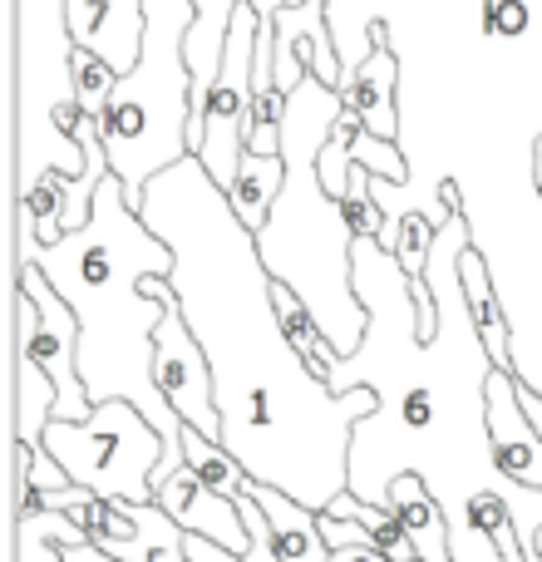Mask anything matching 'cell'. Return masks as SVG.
<instances>
[{
    "instance_id": "1",
    "label": "cell",
    "mask_w": 542,
    "mask_h": 562,
    "mask_svg": "<svg viewBox=\"0 0 542 562\" xmlns=\"http://www.w3.org/2000/svg\"><path fill=\"white\" fill-rule=\"evenodd\" d=\"M138 217L173 247V286L217 385L223 449L252 484L281 488L310 514L350 494L355 429L380 415L370 385L336 395L291 346L276 316L257 237L237 223L227 193L197 158L158 173Z\"/></svg>"
},
{
    "instance_id": "2",
    "label": "cell",
    "mask_w": 542,
    "mask_h": 562,
    "mask_svg": "<svg viewBox=\"0 0 542 562\" xmlns=\"http://www.w3.org/2000/svg\"><path fill=\"white\" fill-rule=\"evenodd\" d=\"M20 262H35L79 316V375H84L89 405L128 400L163 435L168 459L154 474L158 494L168 479L188 469L183 419L168 409L163 390L154 380V340L173 301L144 296L148 277L173 272V247L148 233V223L128 207L124 183L109 173L89 223L69 233L65 243L39 247L20 227Z\"/></svg>"
},
{
    "instance_id": "3",
    "label": "cell",
    "mask_w": 542,
    "mask_h": 562,
    "mask_svg": "<svg viewBox=\"0 0 542 562\" xmlns=\"http://www.w3.org/2000/svg\"><path fill=\"white\" fill-rule=\"evenodd\" d=\"M346 114V94L306 75L286 94V124H281V158H286V188L271 207L267 233H257L271 281L291 286L340 360H355L365 346L370 311L355 291V243L340 203L320 183V148H326L336 119Z\"/></svg>"
},
{
    "instance_id": "4",
    "label": "cell",
    "mask_w": 542,
    "mask_h": 562,
    "mask_svg": "<svg viewBox=\"0 0 542 562\" xmlns=\"http://www.w3.org/2000/svg\"><path fill=\"white\" fill-rule=\"evenodd\" d=\"M188 30L193 0H148L144 5V55L134 75L118 79L109 114L99 119L104 154L124 183L128 207H144V193L158 173L193 158V69H188Z\"/></svg>"
},
{
    "instance_id": "5",
    "label": "cell",
    "mask_w": 542,
    "mask_h": 562,
    "mask_svg": "<svg viewBox=\"0 0 542 562\" xmlns=\"http://www.w3.org/2000/svg\"><path fill=\"white\" fill-rule=\"evenodd\" d=\"M75 35L69 0H15V183L20 193L45 173L79 178L84 148L75 138Z\"/></svg>"
},
{
    "instance_id": "6",
    "label": "cell",
    "mask_w": 542,
    "mask_h": 562,
    "mask_svg": "<svg viewBox=\"0 0 542 562\" xmlns=\"http://www.w3.org/2000/svg\"><path fill=\"white\" fill-rule=\"evenodd\" d=\"M45 449L89 494L114 498V504H158L154 474L163 469L168 445L144 419V409H134L128 400L94 405L84 425L55 419L45 429Z\"/></svg>"
},
{
    "instance_id": "7",
    "label": "cell",
    "mask_w": 542,
    "mask_h": 562,
    "mask_svg": "<svg viewBox=\"0 0 542 562\" xmlns=\"http://www.w3.org/2000/svg\"><path fill=\"white\" fill-rule=\"evenodd\" d=\"M257 35H262V15H257V5H242L233 20V35H227L223 75H217L213 94H207V114H203V148H197V164L207 168V178H213L223 193H233L237 164H242L247 134H252Z\"/></svg>"
},
{
    "instance_id": "8",
    "label": "cell",
    "mask_w": 542,
    "mask_h": 562,
    "mask_svg": "<svg viewBox=\"0 0 542 562\" xmlns=\"http://www.w3.org/2000/svg\"><path fill=\"white\" fill-rule=\"evenodd\" d=\"M154 380H158V390H163L168 409L183 419V429H197V435L223 445L213 366H207V356H203V346H197L178 296H173V306H168L163 326H158V340H154Z\"/></svg>"
},
{
    "instance_id": "9",
    "label": "cell",
    "mask_w": 542,
    "mask_h": 562,
    "mask_svg": "<svg viewBox=\"0 0 542 562\" xmlns=\"http://www.w3.org/2000/svg\"><path fill=\"white\" fill-rule=\"evenodd\" d=\"M523 375L488 370L484 375V429H488V464L498 479L542 494V435L518 400Z\"/></svg>"
},
{
    "instance_id": "10",
    "label": "cell",
    "mask_w": 542,
    "mask_h": 562,
    "mask_svg": "<svg viewBox=\"0 0 542 562\" xmlns=\"http://www.w3.org/2000/svg\"><path fill=\"white\" fill-rule=\"evenodd\" d=\"M242 5H257V15L267 25H276L281 10H296L306 0H193V30H188V69H193V124H188V144H193V158L203 148L207 94H213L217 75H223L227 35H233V20Z\"/></svg>"
},
{
    "instance_id": "11",
    "label": "cell",
    "mask_w": 542,
    "mask_h": 562,
    "mask_svg": "<svg viewBox=\"0 0 542 562\" xmlns=\"http://www.w3.org/2000/svg\"><path fill=\"white\" fill-rule=\"evenodd\" d=\"M370 49L360 59V69H350L340 94L346 109H355L365 134L395 144L399 138V59H395V40H389V20H370L365 25Z\"/></svg>"
},
{
    "instance_id": "12",
    "label": "cell",
    "mask_w": 542,
    "mask_h": 562,
    "mask_svg": "<svg viewBox=\"0 0 542 562\" xmlns=\"http://www.w3.org/2000/svg\"><path fill=\"white\" fill-rule=\"evenodd\" d=\"M144 5L148 0H69L75 49L99 55L118 79L134 75L144 55Z\"/></svg>"
},
{
    "instance_id": "13",
    "label": "cell",
    "mask_w": 542,
    "mask_h": 562,
    "mask_svg": "<svg viewBox=\"0 0 542 562\" xmlns=\"http://www.w3.org/2000/svg\"><path fill=\"white\" fill-rule=\"evenodd\" d=\"M158 508H163V514L173 518L183 533L207 538V543L227 548V553H237V558H247V548H252L237 504H233V498H223V494H213L207 484H197L193 469L173 474L163 488H158Z\"/></svg>"
},
{
    "instance_id": "14",
    "label": "cell",
    "mask_w": 542,
    "mask_h": 562,
    "mask_svg": "<svg viewBox=\"0 0 542 562\" xmlns=\"http://www.w3.org/2000/svg\"><path fill=\"white\" fill-rule=\"evenodd\" d=\"M385 508L395 514V524L405 528V538L415 543L419 562H454V528H449L444 504L434 498L425 474L405 469L385 484Z\"/></svg>"
},
{
    "instance_id": "15",
    "label": "cell",
    "mask_w": 542,
    "mask_h": 562,
    "mask_svg": "<svg viewBox=\"0 0 542 562\" xmlns=\"http://www.w3.org/2000/svg\"><path fill=\"white\" fill-rule=\"evenodd\" d=\"M459 296H464V311H468V321H474V336H478V346L488 350V360H494L498 370H508V375H518L513 326H508L504 306H498L494 277H488V262L474 243H468L464 257H459Z\"/></svg>"
},
{
    "instance_id": "16",
    "label": "cell",
    "mask_w": 542,
    "mask_h": 562,
    "mask_svg": "<svg viewBox=\"0 0 542 562\" xmlns=\"http://www.w3.org/2000/svg\"><path fill=\"white\" fill-rule=\"evenodd\" d=\"M247 494H252L257 504H262V514L271 518L281 562H330V548H326V538H320V514H310L296 498H286L281 488H267V484H247Z\"/></svg>"
},
{
    "instance_id": "17",
    "label": "cell",
    "mask_w": 542,
    "mask_h": 562,
    "mask_svg": "<svg viewBox=\"0 0 542 562\" xmlns=\"http://www.w3.org/2000/svg\"><path fill=\"white\" fill-rule=\"evenodd\" d=\"M281 188H286V158L281 154L276 158L242 154V164H237V183H233V193H227V207H233L237 223L257 237V233H267Z\"/></svg>"
},
{
    "instance_id": "18",
    "label": "cell",
    "mask_w": 542,
    "mask_h": 562,
    "mask_svg": "<svg viewBox=\"0 0 542 562\" xmlns=\"http://www.w3.org/2000/svg\"><path fill=\"white\" fill-rule=\"evenodd\" d=\"M55 409H59L55 380L15 346V445L45 449V429L55 425Z\"/></svg>"
},
{
    "instance_id": "19",
    "label": "cell",
    "mask_w": 542,
    "mask_h": 562,
    "mask_svg": "<svg viewBox=\"0 0 542 562\" xmlns=\"http://www.w3.org/2000/svg\"><path fill=\"white\" fill-rule=\"evenodd\" d=\"M464 524L474 538H484L494 548L498 562H533L523 548V533H518V514L498 488H484V494H468L464 498Z\"/></svg>"
},
{
    "instance_id": "20",
    "label": "cell",
    "mask_w": 542,
    "mask_h": 562,
    "mask_svg": "<svg viewBox=\"0 0 542 562\" xmlns=\"http://www.w3.org/2000/svg\"><path fill=\"white\" fill-rule=\"evenodd\" d=\"M183 454H188V469L197 474V484H207L213 494H223V498H242L247 494V469L237 464L233 454H227L217 439H207V435H197V429H183Z\"/></svg>"
},
{
    "instance_id": "21",
    "label": "cell",
    "mask_w": 542,
    "mask_h": 562,
    "mask_svg": "<svg viewBox=\"0 0 542 562\" xmlns=\"http://www.w3.org/2000/svg\"><path fill=\"white\" fill-rule=\"evenodd\" d=\"M20 227L39 247L65 243V173H45L30 193H20Z\"/></svg>"
},
{
    "instance_id": "22",
    "label": "cell",
    "mask_w": 542,
    "mask_h": 562,
    "mask_svg": "<svg viewBox=\"0 0 542 562\" xmlns=\"http://www.w3.org/2000/svg\"><path fill=\"white\" fill-rule=\"evenodd\" d=\"M439 233H444V227H439L429 213H405L395 223V262L409 281H419L429 272V257H434Z\"/></svg>"
},
{
    "instance_id": "23",
    "label": "cell",
    "mask_w": 542,
    "mask_h": 562,
    "mask_svg": "<svg viewBox=\"0 0 542 562\" xmlns=\"http://www.w3.org/2000/svg\"><path fill=\"white\" fill-rule=\"evenodd\" d=\"M114 89H118L114 69H109L99 55H89V49H75V104H79V114H84V119H104Z\"/></svg>"
},
{
    "instance_id": "24",
    "label": "cell",
    "mask_w": 542,
    "mask_h": 562,
    "mask_svg": "<svg viewBox=\"0 0 542 562\" xmlns=\"http://www.w3.org/2000/svg\"><path fill=\"white\" fill-rule=\"evenodd\" d=\"M340 213H346V223H350V233L355 237H375L380 243V233L389 227V217L380 213V203L370 198V168L355 164V173H350V193H346V203H340Z\"/></svg>"
},
{
    "instance_id": "25",
    "label": "cell",
    "mask_w": 542,
    "mask_h": 562,
    "mask_svg": "<svg viewBox=\"0 0 542 562\" xmlns=\"http://www.w3.org/2000/svg\"><path fill=\"white\" fill-rule=\"evenodd\" d=\"M478 25H484V35L518 40L528 30V5L523 0H484L478 5Z\"/></svg>"
},
{
    "instance_id": "26",
    "label": "cell",
    "mask_w": 542,
    "mask_h": 562,
    "mask_svg": "<svg viewBox=\"0 0 542 562\" xmlns=\"http://www.w3.org/2000/svg\"><path fill=\"white\" fill-rule=\"evenodd\" d=\"M15 562H65V548H55L30 518H15Z\"/></svg>"
},
{
    "instance_id": "27",
    "label": "cell",
    "mask_w": 542,
    "mask_h": 562,
    "mask_svg": "<svg viewBox=\"0 0 542 562\" xmlns=\"http://www.w3.org/2000/svg\"><path fill=\"white\" fill-rule=\"evenodd\" d=\"M69 484H75V479L55 464L49 449H30V488H39V494H59V488H69Z\"/></svg>"
},
{
    "instance_id": "28",
    "label": "cell",
    "mask_w": 542,
    "mask_h": 562,
    "mask_svg": "<svg viewBox=\"0 0 542 562\" xmlns=\"http://www.w3.org/2000/svg\"><path fill=\"white\" fill-rule=\"evenodd\" d=\"M183 553H188V562H242V558H237V553H227V548L207 543V538H193V533H188Z\"/></svg>"
},
{
    "instance_id": "29",
    "label": "cell",
    "mask_w": 542,
    "mask_h": 562,
    "mask_svg": "<svg viewBox=\"0 0 542 562\" xmlns=\"http://www.w3.org/2000/svg\"><path fill=\"white\" fill-rule=\"evenodd\" d=\"M330 562H389L385 553H375V548H336Z\"/></svg>"
},
{
    "instance_id": "30",
    "label": "cell",
    "mask_w": 542,
    "mask_h": 562,
    "mask_svg": "<svg viewBox=\"0 0 542 562\" xmlns=\"http://www.w3.org/2000/svg\"><path fill=\"white\" fill-rule=\"evenodd\" d=\"M518 400H523L528 419H533V429L542 435V395H538V390H528V385H518Z\"/></svg>"
},
{
    "instance_id": "31",
    "label": "cell",
    "mask_w": 542,
    "mask_h": 562,
    "mask_svg": "<svg viewBox=\"0 0 542 562\" xmlns=\"http://www.w3.org/2000/svg\"><path fill=\"white\" fill-rule=\"evenodd\" d=\"M533 183H538V198H542V138L533 144Z\"/></svg>"
},
{
    "instance_id": "32",
    "label": "cell",
    "mask_w": 542,
    "mask_h": 562,
    "mask_svg": "<svg viewBox=\"0 0 542 562\" xmlns=\"http://www.w3.org/2000/svg\"><path fill=\"white\" fill-rule=\"evenodd\" d=\"M154 562H188V553H183V548H168V553H158Z\"/></svg>"
},
{
    "instance_id": "33",
    "label": "cell",
    "mask_w": 542,
    "mask_h": 562,
    "mask_svg": "<svg viewBox=\"0 0 542 562\" xmlns=\"http://www.w3.org/2000/svg\"><path fill=\"white\" fill-rule=\"evenodd\" d=\"M528 558L542 562V528H538V538H533V543H528Z\"/></svg>"
}]
</instances>
